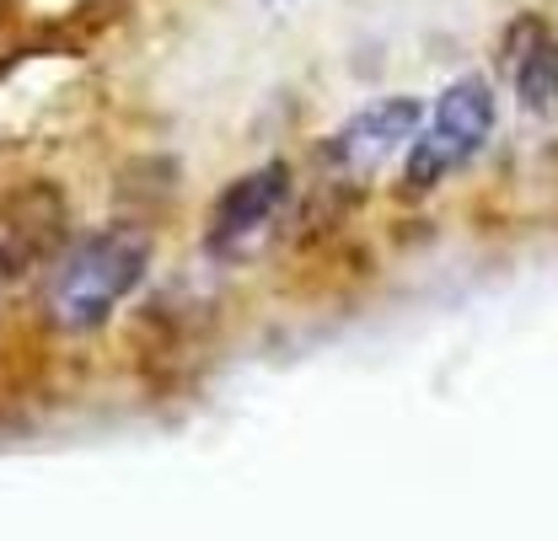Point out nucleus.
I'll list each match as a JSON object with an SVG mask.
<instances>
[{
    "instance_id": "obj_1",
    "label": "nucleus",
    "mask_w": 558,
    "mask_h": 541,
    "mask_svg": "<svg viewBox=\"0 0 558 541\" xmlns=\"http://www.w3.org/2000/svg\"><path fill=\"white\" fill-rule=\"evenodd\" d=\"M150 273V242L135 225H102L92 236H81L65 247V258L54 263L49 279V322L60 333H97Z\"/></svg>"
},
{
    "instance_id": "obj_2",
    "label": "nucleus",
    "mask_w": 558,
    "mask_h": 541,
    "mask_svg": "<svg viewBox=\"0 0 558 541\" xmlns=\"http://www.w3.org/2000/svg\"><path fill=\"white\" fill-rule=\"evenodd\" d=\"M494 119H499V108H494V86H488L484 75H462V81H451V86L435 97L424 130H418L414 145H409L403 183H409L414 194L435 188V183H446L457 167H468V161L488 145Z\"/></svg>"
},
{
    "instance_id": "obj_3",
    "label": "nucleus",
    "mask_w": 558,
    "mask_h": 541,
    "mask_svg": "<svg viewBox=\"0 0 558 541\" xmlns=\"http://www.w3.org/2000/svg\"><path fill=\"white\" fill-rule=\"evenodd\" d=\"M290 204V167L284 161H264L253 172H242L209 209L205 225V253L209 258H242Z\"/></svg>"
},
{
    "instance_id": "obj_4",
    "label": "nucleus",
    "mask_w": 558,
    "mask_h": 541,
    "mask_svg": "<svg viewBox=\"0 0 558 541\" xmlns=\"http://www.w3.org/2000/svg\"><path fill=\"white\" fill-rule=\"evenodd\" d=\"M418 124H424V102L418 97H381V102L360 108L344 130L328 139V161L344 167V172H376L387 156L414 145Z\"/></svg>"
},
{
    "instance_id": "obj_5",
    "label": "nucleus",
    "mask_w": 558,
    "mask_h": 541,
    "mask_svg": "<svg viewBox=\"0 0 558 541\" xmlns=\"http://www.w3.org/2000/svg\"><path fill=\"white\" fill-rule=\"evenodd\" d=\"M505 75H510L521 108H532V113H554L558 108V44L537 16L510 22V33H505Z\"/></svg>"
},
{
    "instance_id": "obj_6",
    "label": "nucleus",
    "mask_w": 558,
    "mask_h": 541,
    "mask_svg": "<svg viewBox=\"0 0 558 541\" xmlns=\"http://www.w3.org/2000/svg\"><path fill=\"white\" fill-rule=\"evenodd\" d=\"M5 279H11V253L0 247V295H5Z\"/></svg>"
}]
</instances>
